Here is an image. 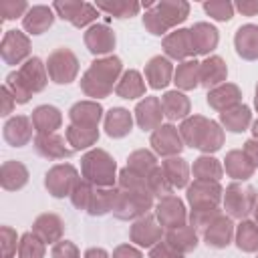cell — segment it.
Listing matches in <instances>:
<instances>
[{"label": "cell", "instance_id": "obj_1", "mask_svg": "<svg viewBox=\"0 0 258 258\" xmlns=\"http://www.w3.org/2000/svg\"><path fill=\"white\" fill-rule=\"evenodd\" d=\"M187 12H189L187 2H179V0L157 2L153 4V8H149V12H145L143 24L151 34H165L167 28L175 26L177 22H183Z\"/></svg>", "mask_w": 258, "mask_h": 258}, {"label": "cell", "instance_id": "obj_2", "mask_svg": "<svg viewBox=\"0 0 258 258\" xmlns=\"http://www.w3.org/2000/svg\"><path fill=\"white\" fill-rule=\"evenodd\" d=\"M121 71V60L117 56H109L103 60H95L83 79V89L91 97H105L113 89V81Z\"/></svg>", "mask_w": 258, "mask_h": 258}, {"label": "cell", "instance_id": "obj_3", "mask_svg": "<svg viewBox=\"0 0 258 258\" xmlns=\"http://www.w3.org/2000/svg\"><path fill=\"white\" fill-rule=\"evenodd\" d=\"M181 135L187 145L204 149V151H216L222 145V131L214 121H208L204 117H189L181 125Z\"/></svg>", "mask_w": 258, "mask_h": 258}, {"label": "cell", "instance_id": "obj_4", "mask_svg": "<svg viewBox=\"0 0 258 258\" xmlns=\"http://www.w3.org/2000/svg\"><path fill=\"white\" fill-rule=\"evenodd\" d=\"M83 175L89 183L111 185L115 179V161L109 157V153L95 149L83 157Z\"/></svg>", "mask_w": 258, "mask_h": 258}, {"label": "cell", "instance_id": "obj_5", "mask_svg": "<svg viewBox=\"0 0 258 258\" xmlns=\"http://www.w3.org/2000/svg\"><path fill=\"white\" fill-rule=\"evenodd\" d=\"M151 191H135V189H123L115 191V202H113V212L121 220L135 218L143 212L149 210L151 206Z\"/></svg>", "mask_w": 258, "mask_h": 258}, {"label": "cell", "instance_id": "obj_6", "mask_svg": "<svg viewBox=\"0 0 258 258\" xmlns=\"http://www.w3.org/2000/svg\"><path fill=\"white\" fill-rule=\"evenodd\" d=\"M220 185L208 179H196L187 189V200L194 210H216L220 200Z\"/></svg>", "mask_w": 258, "mask_h": 258}, {"label": "cell", "instance_id": "obj_7", "mask_svg": "<svg viewBox=\"0 0 258 258\" xmlns=\"http://www.w3.org/2000/svg\"><path fill=\"white\" fill-rule=\"evenodd\" d=\"M256 202V194L250 185H240V183H232L226 189V210L234 216V218H244Z\"/></svg>", "mask_w": 258, "mask_h": 258}, {"label": "cell", "instance_id": "obj_8", "mask_svg": "<svg viewBox=\"0 0 258 258\" xmlns=\"http://www.w3.org/2000/svg\"><path fill=\"white\" fill-rule=\"evenodd\" d=\"M48 73L54 83H71L77 75V58L69 48H58L48 58Z\"/></svg>", "mask_w": 258, "mask_h": 258}, {"label": "cell", "instance_id": "obj_9", "mask_svg": "<svg viewBox=\"0 0 258 258\" xmlns=\"http://www.w3.org/2000/svg\"><path fill=\"white\" fill-rule=\"evenodd\" d=\"M77 183V171L71 165H56L46 173V187L54 198L69 196V191L75 189Z\"/></svg>", "mask_w": 258, "mask_h": 258}, {"label": "cell", "instance_id": "obj_10", "mask_svg": "<svg viewBox=\"0 0 258 258\" xmlns=\"http://www.w3.org/2000/svg\"><path fill=\"white\" fill-rule=\"evenodd\" d=\"M20 87H24L28 93L32 91H40L46 83V75H44V69H42V62L38 58H30L26 64H22L16 73L10 75Z\"/></svg>", "mask_w": 258, "mask_h": 258}, {"label": "cell", "instance_id": "obj_11", "mask_svg": "<svg viewBox=\"0 0 258 258\" xmlns=\"http://www.w3.org/2000/svg\"><path fill=\"white\" fill-rule=\"evenodd\" d=\"M163 48L173 58H185L189 54H196L191 30H183L181 28V30H175V32L167 34L165 40H163Z\"/></svg>", "mask_w": 258, "mask_h": 258}, {"label": "cell", "instance_id": "obj_12", "mask_svg": "<svg viewBox=\"0 0 258 258\" xmlns=\"http://www.w3.org/2000/svg\"><path fill=\"white\" fill-rule=\"evenodd\" d=\"M151 145L161 155H173V153H177L183 147L181 145V139L177 135V129L173 125H161V127H157V131L151 135Z\"/></svg>", "mask_w": 258, "mask_h": 258}, {"label": "cell", "instance_id": "obj_13", "mask_svg": "<svg viewBox=\"0 0 258 258\" xmlns=\"http://www.w3.org/2000/svg\"><path fill=\"white\" fill-rule=\"evenodd\" d=\"M28 48H30L28 38L22 32H18V30H8L6 32L4 40H2V56H4L6 62H10V64L18 62L20 58H24L28 54Z\"/></svg>", "mask_w": 258, "mask_h": 258}, {"label": "cell", "instance_id": "obj_14", "mask_svg": "<svg viewBox=\"0 0 258 258\" xmlns=\"http://www.w3.org/2000/svg\"><path fill=\"white\" fill-rule=\"evenodd\" d=\"M157 218H159L161 226H167V228L183 226L185 212H183L181 202L177 198H173V196H165L157 206Z\"/></svg>", "mask_w": 258, "mask_h": 258}, {"label": "cell", "instance_id": "obj_15", "mask_svg": "<svg viewBox=\"0 0 258 258\" xmlns=\"http://www.w3.org/2000/svg\"><path fill=\"white\" fill-rule=\"evenodd\" d=\"M85 42H87V46H89L91 52L103 54V52H109L115 46V34L105 24H95V26H91L87 30Z\"/></svg>", "mask_w": 258, "mask_h": 258}, {"label": "cell", "instance_id": "obj_16", "mask_svg": "<svg viewBox=\"0 0 258 258\" xmlns=\"http://www.w3.org/2000/svg\"><path fill=\"white\" fill-rule=\"evenodd\" d=\"M234 42H236V50L240 56H244L248 60L258 58V26L256 24L240 26Z\"/></svg>", "mask_w": 258, "mask_h": 258}, {"label": "cell", "instance_id": "obj_17", "mask_svg": "<svg viewBox=\"0 0 258 258\" xmlns=\"http://www.w3.org/2000/svg\"><path fill=\"white\" fill-rule=\"evenodd\" d=\"M34 147L40 155L48 157V159H60V157H69L73 155V149L64 147V139L58 135H50V133H42L36 137Z\"/></svg>", "mask_w": 258, "mask_h": 258}, {"label": "cell", "instance_id": "obj_18", "mask_svg": "<svg viewBox=\"0 0 258 258\" xmlns=\"http://www.w3.org/2000/svg\"><path fill=\"white\" fill-rule=\"evenodd\" d=\"M161 103L155 99V97H147L145 101H141L135 109L137 113V123L139 127L145 131V129H151V127H157V123L161 121Z\"/></svg>", "mask_w": 258, "mask_h": 258}, {"label": "cell", "instance_id": "obj_19", "mask_svg": "<svg viewBox=\"0 0 258 258\" xmlns=\"http://www.w3.org/2000/svg\"><path fill=\"white\" fill-rule=\"evenodd\" d=\"M232 236V222L228 218H224L222 214L206 228V244L214 246V248H224L228 246Z\"/></svg>", "mask_w": 258, "mask_h": 258}, {"label": "cell", "instance_id": "obj_20", "mask_svg": "<svg viewBox=\"0 0 258 258\" xmlns=\"http://www.w3.org/2000/svg\"><path fill=\"white\" fill-rule=\"evenodd\" d=\"M71 119L77 127L97 129V123L101 119V107L97 103H77L71 109Z\"/></svg>", "mask_w": 258, "mask_h": 258}, {"label": "cell", "instance_id": "obj_21", "mask_svg": "<svg viewBox=\"0 0 258 258\" xmlns=\"http://www.w3.org/2000/svg\"><path fill=\"white\" fill-rule=\"evenodd\" d=\"M145 75L149 79V85L153 89H161L169 83V77H171V62L163 56H153L147 67H145Z\"/></svg>", "mask_w": 258, "mask_h": 258}, {"label": "cell", "instance_id": "obj_22", "mask_svg": "<svg viewBox=\"0 0 258 258\" xmlns=\"http://www.w3.org/2000/svg\"><path fill=\"white\" fill-rule=\"evenodd\" d=\"M226 64L220 56H210L200 64V81L204 87H214L226 79Z\"/></svg>", "mask_w": 258, "mask_h": 258}, {"label": "cell", "instance_id": "obj_23", "mask_svg": "<svg viewBox=\"0 0 258 258\" xmlns=\"http://www.w3.org/2000/svg\"><path fill=\"white\" fill-rule=\"evenodd\" d=\"M52 20L54 16L48 6H32L24 16V28L32 34H40L52 24Z\"/></svg>", "mask_w": 258, "mask_h": 258}, {"label": "cell", "instance_id": "obj_24", "mask_svg": "<svg viewBox=\"0 0 258 258\" xmlns=\"http://www.w3.org/2000/svg\"><path fill=\"white\" fill-rule=\"evenodd\" d=\"M191 38H194L196 52L206 54V52H210L218 44V30L214 26L206 24V22H198L191 28Z\"/></svg>", "mask_w": 258, "mask_h": 258}, {"label": "cell", "instance_id": "obj_25", "mask_svg": "<svg viewBox=\"0 0 258 258\" xmlns=\"http://www.w3.org/2000/svg\"><path fill=\"white\" fill-rule=\"evenodd\" d=\"M238 99H240V91L238 87L234 85H224V87H218L214 89L210 95H208V103L218 109V111H228L232 107L238 105Z\"/></svg>", "mask_w": 258, "mask_h": 258}, {"label": "cell", "instance_id": "obj_26", "mask_svg": "<svg viewBox=\"0 0 258 258\" xmlns=\"http://www.w3.org/2000/svg\"><path fill=\"white\" fill-rule=\"evenodd\" d=\"M131 238L141 246H151L161 238V228L155 224L153 218H143L131 228Z\"/></svg>", "mask_w": 258, "mask_h": 258}, {"label": "cell", "instance_id": "obj_27", "mask_svg": "<svg viewBox=\"0 0 258 258\" xmlns=\"http://www.w3.org/2000/svg\"><path fill=\"white\" fill-rule=\"evenodd\" d=\"M167 244L171 248H175L179 254L181 252H189L196 248V232L194 228L189 226H177V228H171L167 232Z\"/></svg>", "mask_w": 258, "mask_h": 258}, {"label": "cell", "instance_id": "obj_28", "mask_svg": "<svg viewBox=\"0 0 258 258\" xmlns=\"http://www.w3.org/2000/svg\"><path fill=\"white\" fill-rule=\"evenodd\" d=\"M161 109H163V115L165 117H169V119H181L189 111V101L181 93L169 91L161 99Z\"/></svg>", "mask_w": 258, "mask_h": 258}, {"label": "cell", "instance_id": "obj_29", "mask_svg": "<svg viewBox=\"0 0 258 258\" xmlns=\"http://www.w3.org/2000/svg\"><path fill=\"white\" fill-rule=\"evenodd\" d=\"M34 234L40 236L42 242H54L62 234V222L54 214H44L34 224Z\"/></svg>", "mask_w": 258, "mask_h": 258}, {"label": "cell", "instance_id": "obj_30", "mask_svg": "<svg viewBox=\"0 0 258 258\" xmlns=\"http://www.w3.org/2000/svg\"><path fill=\"white\" fill-rule=\"evenodd\" d=\"M226 171H228L232 177H236V179H246V177L252 175L254 165H252V161H250V157H248L246 153H242V151H232V153H228V157H226Z\"/></svg>", "mask_w": 258, "mask_h": 258}, {"label": "cell", "instance_id": "obj_31", "mask_svg": "<svg viewBox=\"0 0 258 258\" xmlns=\"http://www.w3.org/2000/svg\"><path fill=\"white\" fill-rule=\"evenodd\" d=\"M105 129L111 137H123L131 129V115L125 109H111L105 119Z\"/></svg>", "mask_w": 258, "mask_h": 258}, {"label": "cell", "instance_id": "obj_32", "mask_svg": "<svg viewBox=\"0 0 258 258\" xmlns=\"http://www.w3.org/2000/svg\"><path fill=\"white\" fill-rule=\"evenodd\" d=\"M32 123H34V127H36L40 133H50L52 129L58 127V123H60V113H58L54 107H48V105L38 107V109L32 113Z\"/></svg>", "mask_w": 258, "mask_h": 258}, {"label": "cell", "instance_id": "obj_33", "mask_svg": "<svg viewBox=\"0 0 258 258\" xmlns=\"http://www.w3.org/2000/svg\"><path fill=\"white\" fill-rule=\"evenodd\" d=\"M6 139L12 143V145H24L30 137V123L26 117H14L6 123V131H4Z\"/></svg>", "mask_w": 258, "mask_h": 258}, {"label": "cell", "instance_id": "obj_34", "mask_svg": "<svg viewBox=\"0 0 258 258\" xmlns=\"http://www.w3.org/2000/svg\"><path fill=\"white\" fill-rule=\"evenodd\" d=\"M248 121H250V109L244 107V105H236V107L222 113V123L226 125V129H230L234 133L244 131Z\"/></svg>", "mask_w": 258, "mask_h": 258}, {"label": "cell", "instance_id": "obj_35", "mask_svg": "<svg viewBox=\"0 0 258 258\" xmlns=\"http://www.w3.org/2000/svg\"><path fill=\"white\" fill-rule=\"evenodd\" d=\"M117 95H121L123 99H135V97H139V95H143V81H141V77H139V73L137 71H129V73H125L123 75V79L119 81V85H117Z\"/></svg>", "mask_w": 258, "mask_h": 258}, {"label": "cell", "instance_id": "obj_36", "mask_svg": "<svg viewBox=\"0 0 258 258\" xmlns=\"http://www.w3.org/2000/svg\"><path fill=\"white\" fill-rule=\"evenodd\" d=\"M163 173L169 179V183L175 187H183L187 183V163L179 157L165 159L163 161Z\"/></svg>", "mask_w": 258, "mask_h": 258}, {"label": "cell", "instance_id": "obj_37", "mask_svg": "<svg viewBox=\"0 0 258 258\" xmlns=\"http://www.w3.org/2000/svg\"><path fill=\"white\" fill-rule=\"evenodd\" d=\"M113 202H115L113 189H93V196H91L87 210L91 216H103L109 210H113Z\"/></svg>", "mask_w": 258, "mask_h": 258}, {"label": "cell", "instance_id": "obj_38", "mask_svg": "<svg viewBox=\"0 0 258 258\" xmlns=\"http://www.w3.org/2000/svg\"><path fill=\"white\" fill-rule=\"evenodd\" d=\"M26 183V169L16 163V161H8L2 167V185L6 189H16L22 187Z\"/></svg>", "mask_w": 258, "mask_h": 258}, {"label": "cell", "instance_id": "obj_39", "mask_svg": "<svg viewBox=\"0 0 258 258\" xmlns=\"http://www.w3.org/2000/svg\"><path fill=\"white\" fill-rule=\"evenodd\" d=\"M198 81H200V64L196 60H187L177 67L175 85H179L181 89H194Z\"/></svg>", "mask_w": 258, "mask_h": 258}, {"label": "cell", "instance_id": "obj_40", "mask_svg": "<svg viewBox=\"0 0 258 258\" xmlns=\"http://www.w3.org/2000/svg\"><path fill=\"white\" fill-rule=\"evenodd\" d=\"M67 137L71 141V145H75V149H81V147H89L97 141L99 137V131L97 129H87V127H69L67 131Z\"/></svg>", "mask_w": 258, "mask_h": 258}, {"label": "cell", "instance_id": "obj_41", "mask_svg": "<svg viewBox=\"0 0 258 258\" xmlns=\"http://www.w3.org/2000/svg\"><path fill=\"white\" fill-rule=\"evenodd\" d=\"M194 175L198 177V179H212V181H216L220 175H222V167H220V163L216 161V159H212V157H200L196 163H194Z\"/></svg>", "mask_w": 258, "mask_h": 258}, {"label": "cell", "instance_id": "obj_42", "mask_svg": "<svg viewBox=\"0 0 258 258\" xmlns=\"http://www.w3.org/2000/svg\"><path fill=\"white\" fill-rule=\"evenodd\" d=\"M238 246L246 252H252L258 248V226L252 224V222H244L238 226Z\"/></svg>", "mask_w": 258, "mask_h": 258}, {"label": "cell", "instance_id": "obj_43", "mask_svg": "<svg viewBox=\"0 0 258 258\" xmlns=\"http://www.w3.org/2000/svg\"><path fill=\"white\" fill-rule=\"evenodd\" d=\"M97 10H105L117 18H127L137 14L139 4L137 2H97Z\"/></svg>", "mask_w": 258, "mask_h": 258}, {"label": "cell", "instance_id": "obj_44", "mask_svg": "<svg viewBox=\"0 0 258 258\" xmlns=\"http://www.w3.org/2000/svg\"><path fill=\"white\" fill-rule=\"evenodd\" d=\"M129 169H133V171H137V173L147 177L155 169V157L149 151H135L129 157Z\"/></svg>", "mask_w": 258, "mask_h": 258}, {"label": "cell", "instance_id": "obj_45", "mask_svg": "<svg viewBox=\"0 0 258 258\" xmlns=\"http://www.w3.org/2000/svg\"><path fill=\"white\" fill-rule=\"evenodd\" d=\"M147 187H149L151 194L163 196V198L169 196V191H171V183H169V179L165 177L163 169H159V167H155V169L147 175Z\"/></svg>", "mask_w": 258, "mask_h": 258}, {"label": "cell", "instance_id": "obj_46", "mask_svg": "<svg viewBox=\"0 0 258 258\" xmlns=\"http://www.w3.org/2000/svg\"><path fill=\"white\" fill-rule=\"evenodd\" d=\"M42 254H44L42 242L32 234H24L20 242V258H42Z\"/></svg>", "mask_w": 258, "mask_h": 258}, {"label": "cell", "instance_id": "obj_47", "mask_svg": "<svg viewBox=\"0 0 258 258\" xmlns=\"http://www.w3.org/2000/svg\"><path fill=\"white\" fill-rule=\"evenodd\" d=\"M204 10L210 16H214L216 20H230L232 18V12H234V6L230 2L220 0V2H206L204 4Z\"/></svg>", "mask_w": 258, "mask_h": 258}, {"label": "cell", "instance_id": "obj_48", "mask_svg": "<svg viewBox=\"0 0 258 258\" xmlns=\"http://www.w3.org/2000/svg\"><path fill=\"white\" fill-rule=\"evenodd\" d=\"M93 185L89 181H81L75 185L73 189V204L81 210H87L89 208V202H91V196H93Z\"/></svg>", "mask_w": 258, "mask_h": 258}, {"label": "cell", "instance_id": "obj_49", "mask_svg": "<svg viewBox=\"0 0 258 258\" xmlns=\"http://www.w3.org/2000/svg\"><path fill=\"white\" fill-rule=\"evenodd\" d=\"M218 216H220L218 210H194V212H191V226H196V228H200V230L206 232V228H208Z\"/></svg>", "mask_w": 258, "mask_h": 258}, {"label": "cell", "instance_id": "obj_50", "mask_svg": "<svg viewBox=\"0 0 258 258\" xmlns=\"http://www.w3.org/2000/svg\"><path fill=\"white\" fill-rule=\"evenodd\" d=\"M26 8H28V6H26V2H22V0H20V2H14V0H0V14H2V18H6V20L20 16Z\"/></svg>", "mask_w": 258, "mask_h": 258}, {"label": "cell", "instance_id": "obj_51", "mask_svg": "<svg viewBox=\"0 0 258 258\" xmlns=\"http://www.w3.org/2000/svg\"><path fill=\"white\" fill-rule=\"evenodd\" d=\"M83 4H85V2H56V4H54V10L60 14V18L73 22L75 16L81 12Z\"/></svg>", "mask_w": 258, "mask_h": 258}, {"label": "cell", "instance_id": "obj_52", "mask_svg": "<svg viewBox=\"0 0 258 258\" xmlns=\"http://www.w3.org/2000/svg\"><path fill=\"white\" fill-rule=\"evenodd\" d=\"M95 18H97V8H95L93 4H83L81 12H79V14L75 16L73 24H75V26H85V24L93 22Z\"/></svg>", "mask_w": 258, "mask_h": 258}, {"label": "cell", "instance_id": "obj_53", "mask_svg": "<svg viewBox=\"0 0 258 258\" xmlns=\"http://www.w3.org/2000/svg\"><path fill=\"white\" fill-rule=\"evenodd\" d=\"M52 256H54V258H79V252H77L75 244H71V242L64 240V242H58V244L54 246Z\"/></svg>", "mask_w": 258, "mask_h": 258}, {"label": "cell", "instance_id": "obj_54", "mask_svg": "<svg viewBox=\"0 0 258 258\" xmlns=\"http://www.w3.org/2000/svg\"><path fill=\"white\" fill-rule=\"evenodd\" d=\"M149 258H181V254L165 242V244H157V246L151 250Z\"/></svg>", "mask_w": 258, "mask_h": 258}, {"label": "cell", "instance_id": "obj_55", "mask_svg": "<svg viewBox=\"0 0 258 258\" xmlns=\"http://www.w3.org/2000/svg\"><path fill=\"white\" fill-rule=\"evenodd\" d=\"M113 258H141V254L135 248H131V246H119L115 250V256Z\"/></svg>", "mask_w": 258, "mask_h": 258}, {"label": "cell", "instance_id": "obj_56", "mask_svg": "<svg viewBox=\"0 0 258 258\" xmlns=\"http://www.w3.org/2000/svg\"><path fill=\"white\" fill-rule=\"evenodd\" d=\"M238 10L242 12V14H246V16H254L256 12H258V0H254V2H238Z\"/></svg>", "mask_w": 258, "mask_h": 258}, {"label": "cell", "instance_id": "obj_57", "mask_svg": "<svg viewBox=\"0 0 258 258\" xmlns=\"http://www.w3.org/2000/svg\"><path fill=\"white\" fill-rule=\"evenodd\" d=\"M244 153L250 157V161H252V163H256V165H258V141H254V139L246 141V151H244Z\"/></svg>", "mask_w": 258, "mask_h": 258}, {"label": "cell", "instance_id": "obj_58", "mask_svg": "<svg viewBox=\"0 0 258 258\" xmlns=\"http://www.w3.org/2000/svg\"><path fill=\"white\" fill-rule=\"evenodd\" d=\"M85 258H107V252L101 250V248H91V250L85 254Z\"/></svg>", "mask_w": 258, "mask_h": 258}, {"label": "cell", "instance_id": "obj_59", "mask_svg": "<svg viewBox=\"0 0 258 258\" xmlns=\"http://www.w3.org/2000/svg\"><path fill=\"white\" fill-rule=\"evenodd\" d=\"M2 95H4V109H2V115H8L10 113V101H8V89H2Z\"/></svg>", "mask_w": 258, "mask_h": 258}, {"label": "cell", "instance_id": "obj_60", "mask_svg": "<svg viewBox=\"0 0 258 258\" xmlns=\"http://www.w3.org/2000/svg\"><path fill=\"white\" fill-rule=\"evenodd\" d=\"M252 131H254V135H256V137H258V121H256V123H254V129H252Z\"/></svg>", "mask_w": 258, "mask_h": 258}, {"label": "cell", "instance_id": "obj_61", "mask_svg": "<svg viewBox=\"0 0 258 258\" xmlns=\"http://www.w3.org/2000/svg\"><path fill=\"white\" fill-rule=\"evenodd\" d=\"M256 107H258V89H256Z\"/></svg>", "mask_w": 258, "mask_h": 258}, {"label": "cell", "instance_id": "obj_62", "mask_svg": "<svg viewBox=\"0 0 258 258\" xmlns=\"http://www.w3.org/2000/svg\"><path fill=\"white\" fill-rule=\"evenodd\" d=\"M256 220H258V206H256Z\"/></svg>", "mask_w": 258, "mask_h": 258}]
</instances>
